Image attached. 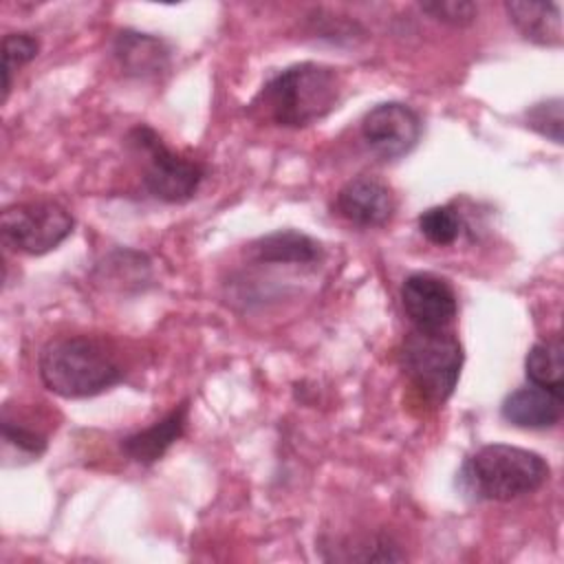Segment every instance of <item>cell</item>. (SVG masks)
I'll use <instances>...</instances> for the list:
<instances>
[{
  "label": "cell",
  "instance_id": "cell-1",
  "mask_svg": "<svg viewBox=\"0 0 564 564\" xmlns=\"http://www.w3.org/2000/svg\"><path fill=\"white\" fill-rule=\"evenodd\" d=\"M344 97L337 68L300 62L273 75L251 101V110L280 128H306L328 117Z\"/></svg>",
  "mask_w": 564,
  "mask_h": 564
},
{
  "label": "cell",
  "instance_id": "cell-2",
  "mask_svg": "<svg viewBox=\"0 0 564 564\" xmlns=\"http://www.w3.org/2000/svg\"><path fill=\"white\" fill-rule=\"evenodd\" d=\"M549 463L531 449L491 443L476 449L458 471V489L476 502H509L549 480Z\"/></svg>",
  "mask_w": 564,
  "mask_h": 564
},
{
  "label": "cell",
  "instance_id": "cell-3",
  "mask_svg": "<svg viewBox=\"0 0 564 564\" xmlns=\"http://www.w3.org/2000/svg\"><path fill=\"white\" fill-rule=\"evenodd\" d=\"M37 375L48 392L62 399H86L117 386L123 368L99 339L59 337L42 348Z\"/></svg>",
  "mask_w": 564,
  "mask_h": 564
},
{
  "label": "cell",
  "instance_id": "cell-4",
  "mask_svg": "<svg viewBox=\"0 0 564 564\" xmlns=\"http://www.w3.org/2000/svg\"><path fill=\"white\" fill-rule=\"evenodd\" d=\"M399 361L410 383L432 403H445L463 370L465 352L460 341L447 330L412 328L401 344Z\"/></svg>",
  "mask_w": 564,
  "mask_h": 564
},
{
  "label": "cell",
  "instance_id": "cell-5",
  "mask_svg": "<svg viewBox=\"0 0 564 564\" xmlns=\"http://www.w3.org/2000/svg\"><path fill=\"white\" fill-rule=\"evenodd\" d=\"M128 145L141 156L143 185L161 203H185L198 192L205 167L192 159L181 156L145 123L134 126L128 132Z\"/></svg>",
  "mask_w": 564,
  "mask_h": 564
},
{
  "label": "cell",
  "instance_id": "cell-6",
  "mask_svg": "<svg viewBox=\"0 0 564 564\" xmlns=\"http://www.w3.org/2000/svg\"><path fill=\"white\" fill-rule=\"evenodd\" d=\"M75 227L73 214L55 200H26L2 209V242L20 253L42 256L57 249Z\"/></svg>",
  "mask_w": 564,
  "mask_h": 564
},
{
  "label": "cell",
  "instance_id": "cell-7",
  "mask_svg": "<svg viewBox=\"0 0 564 564\" xmlns=\"http://www.w3.org/2000/svg\"><path fill=\"white\" fill-rule=\"evenodd\" d=\"M423 132L419 112L401 101H383L361 119V139L381 161H397L410 154Z\"/></svg>",
  "mask_w": 564,
  "mask_h": 564
},
{
  "label": "cell",
  "instance_id": "cell-8",
  "mask_svg": "<svg viewBox=\"0 0 564 564\" xmlns=\"http://www.w3.org/2000/svg\"><path fill=\"white\" fill-rule=\"evenodd\" d=\"M401 304L419 330H447L458 313V300L452 284L427 271L410 273L401 284Z\"/></svg>",
  "mask_w": 564,
  "mask_h": 564
},
{
  "label": "cell",
  "instance_id": "cell-9",
  "mask_svg": "<svg viewBox=\"0 0 564 564\" xmlns=\"http://www.w3.org/2000/svg\"><path fill=\"white\" fill-rule=\"evenodd\" d=\"M341 218L357 227H383L397 209V200L386 183L375 176L350 178L335 196Z\"/></svg>",
  "mask_w": 564,
  "mask_h": 564
},
{
  "label": "cell",
  "instance_id": "cell-10",
  "mask_svg": "<svg viewBox=\"0 0 564 564\" xmlns=\"http://www.w3.org/2000/svg\"><path fill=\"white\" fill-rule=\"evenodd\" d=\"M112 55L128 77H156L170 68L172 48L170 44L152 33L123 29L112 42Z\"/></svg>",
  "mask_w": 564,
  "mask_h": 564
},
{
  "label": "cell",
  "instance_id": "cell-11",
  "mask_svg": "<svg viewBox=\"0 0 564 564\" xmlns=\"http://www.w3.org/2000/svg\"><path fill=\"white\" fill-rule=\"evenodd\" d=\"M564 392H553L540 386H527L509 392L500 403V414L507 423L522 430H549L562 421Z\"/></svg>",
  "mask_w": 564,
  "mask_h": 564
},
{
  "label": "cell",
  "instance_id": "cell-12",
  "mask_svg": "<svg viewBox=\"0 0 564 564\" xmlns=\"http://www.w3.org/2000/svg\"><path fill=\"white\" fill-rule=\"evenodd\" d=\"M187 414H189V405L187 401H183L174 410H170L163 419L154 421L152 425L123 436L119 443L121 452L139 465H152L161 460L165 452L185 434Z\"/></svg>",
  "mask_w": 564,
  "mask_h": 564
},
{
  "label": "cell",
  "instance_id": "cell-13",
  "mask_svg": "<svg viewBox=\"0 0 564 564\" xmlns=\"http://www.w3.org/2000/svg\"><path fill=\"white\" fill-rule=\"evenodd\" d=\"M505 11L509 15V22L516 26V31L538 44V46H562L564 31H562V11L557 2H527V0H513L505 2Z\"/></svg>",
  "mask_w": 564,
  "mask_h": 564
},
{
  "label": "cell",
  "instance_id": "cell-14",
  "mask_svg": "<svg viewBox=\"0 0 564 564\" xmlns=\"http://www.w3.org/2000/svg\"><path fill=\"white\" fill-rule=\"evenodd\" d=\"M247 256L258 264H313L319 260L322 247L302 231L278 229L253 240Z\"/></svg>",
  "mask_w": 564,
  "mask_h": 564
},
{
  "label": "cell",
  "instance_id": "cell-15",
  "mask_svg": "<svg viewBox=\"0 0 564 564\" xmlns=\"http://www.w3.org/2000/svg\"><path fill=\"white\" fill-rule=\"evenodd\" d=\"M524 375L533 386L564 392V344L557 335L540 339L529 348Z\"/></svg>",
  "mask_w": 564,
  "mask_h": 564
},
{
  "label": "cell",
  "instance_id": "cell-16",
  "mask_svg": "<svg viewBox=\"0 0 564 564\" xmlns=\"http://www.w3.org/2000/svg\"><path fill=\"white\" fill-rule=\"evenodd\" d=\"M2 445H4V458L15 456L18 465L37 460L46 452V436L29 427L26 423L11 419L7 410H2Z\"/></svg>",
  "mask_w": 564,
  "mask_h": 564
},
{
  "label": "cell",
  "instance_id": "cell-17",
  "mask_svg": "<svg viewBox=\"0 0 564 564\" xmlns=\"http://www.w3.org/2000/svg\"><path fill=\"white\" fill-rule=\"evenodd\" d=\"M37 51H40V42L31 33L18 31V33H7L2 37V99L9 97L13 75L24 64L35 59Z\"/></svg>",
  "mask_w": 564,
  "mask_h": 564
},
{
  "label": "cell",
  "instance_id": "cell-18",
  "mask_svg": "<svg viewBox=\"0 0 564 564\" xmlns=\"http://www.w3.org/2000/svg\"><path fill=\"white\" fill-rule=\"evenodd\" d=\"M460 214L452 205H436L419 216L421 236L436 247H447L456 242V238L460 236Z\"/></svg>",
  "mask_w": 564,
  "mask_h": 564
},
{
  "label": "cell",
  "instance_id": "cell-19",
  "mask_svg": "<svg viewBox=\"0 0 564 564\" xmlns=\"http://www.w3.org/2000/svg\"><path fill=\"white\" fill-rule=\"evenodd\" d=\"M524 123L533 132H538L544 139H551L553 143L562 145V99L551 97L544 101H538L524 110Z\"/></svg>",
  "mask_w": 564,
  "mask_h": 564
},
{
  "label": "cell",
  "instance_id": "cell-20",
  "mask_svg": "<svg viewBox=\"0 0 564 564\" xmlns=\"http://www.w3.org/2000/svg\"><path fill=\"white\" fill-rule=\"evenodd\" d=\"M423 13L447 26H469L478 15V7L469 0H432L419 4Z\"/></svg>",
  "mask_w": 564,
  "mask_h": 564
}]
</instances>
